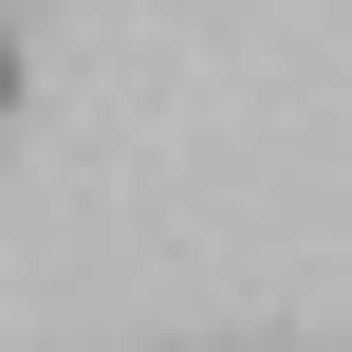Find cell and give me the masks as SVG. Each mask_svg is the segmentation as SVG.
<instances>
[{"instance_id": "6da1fadb", "label": "cell", "mask_w": 352, "mask_h": 352, "mask_svg": "<svg viewBox=\"0 0 352 352\" xmlns=\"http://www.w3.org/2000/svg\"><path fill=\"white\" fill-rule=\"evenodd\" d=\"M0 111H19V37H0Z\"/></svg>"}]
</instances>
